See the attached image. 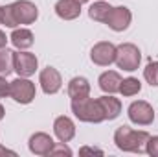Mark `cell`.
I'll return each mask as SVG.
<instances>
[{
    "label": "cell",
    "instance_id": "1",
    "mask_svg": "<svg viewBox=\"0 0 158 157\" xmlns=\"http://www.w3.org/2000/svg\"><path fill=\"white\" fill-rule=\"evenodd\" d=\"M147 131H136L129 126H119L114 133V142L123 152H143V144L147 142Z\"/></svg>",
    "mask_w": 158,
    "mask_h": 157
},
{
    "label": "cell",
    "instance_id": "2",
    "mask_svg": "<svg viewBox=\"0 0 158 157\" xmlns=\"http://www.w3.org/2000/svg\"><path fill=\"white\" fill-rule=\"evenodd\" d=\"M72 113L81 120V122H103L105 115H103V109L99 105L98 100L94 98H79V100H72Z\"/></svg>",
    "mask_w": 158,
    "mask_h": 157
},
{
    "label": "cell",
    "instance_id": "3",
    "mask_svg": "<svg viewBox=\"0 0 158 157\" xmlns=\"http://www.w3.org/2000/svg\"><path fill=\"white\" fill-rule=\"evenodd\" d=\"M140 61H142V54H140L136 44L123 43V44L116 46V65L119 69H123L127 72H132V70L138 69Z\"/></svg>",
    "mask_w": 158,
    "mask_h": 157
},
{
    "label": "cell",
    "instance_id": "4",
    "mask_svg": "<svg viewBox=\"0 0 158 157\" xmlns=\"http://www.w3.org/2000/svg\"><path fill=\"white\" fill-rule=\"evenodd\" d=\"M9 96L19 104H31L35 98V85L30 79L19 76L9 83Z\"/></svg>",
    "mask_w": 158,
    "mask_h": 157
},
{
    "label": "cell",
    "instance_id": "5",
    "mask_svg": "<svg viewBox=\"0 0 158 157\" xmlns=\"http://www.w3.org/2000/svg\"><path fill=\"white\" fill-rule=\"evenodd\" d=\"M37 57L35 54H30V52H13V70L20 76V78H28L31 74H35L37 70Z\"/></svg>",
    "mask_w": 158,
    "mask_h": 157
},
{
    "label": "cell",
    "instance_id": "6",
    "mask_svg": "<svg viewBox=\"0 0 158 157\" xmlns=\"http://www.w3.org/2000/svg\"><path fill=\"white\" fill-rule=\"evenodd\" d=\"M129 118H131V122H134V124H138V126H149V124H153V120H155V111H153V107L147 104V102H143V100H138V102H132L131 105H129Z\"/></svg>",
    "mask_w": 158,
    "mask_h": 157
},
{
    "label": "cell",
    "instance_id": "7",
    "mask_svg": "<svg viewBox=\"0 0 158 157\" xmlns=\"http://www.w3.org/2000/svg\"><path fill=\"white\" fill-rule=\"evenodd\" d=\"M90 59L99 67H109L110 63L116 61V46L112 43L101 41V43L94 44V48L90 52Z\"/></svg>",
    "mask_w": 158,
    "mask_h": 157
},
{
    "label": "cell",
    "instance_id": "8",
    "mask_svg": "<svg viewBox=\"0 0 158 157\" xmlns=\"http://www.w3.org/2000/svg\"><path fill=\"white\" fill-rule=\"evenodd\" d=\"M11 7L19 24H33L39 17L37 6L30 0H17L15 4H11Z\"/></svg>",
    "mask_w": 158,
    "mask_h": 157
},
{
    "label": "cell",
    "instance_id": "9",
    "mask_svg": "<svg viewBox=\"0 0 158 157\" xmlns=\"http://www.w3.org/2000/svg\"><path fill=\"white\" fill-rule=\"evenodd\" d=\"M131 19H132V15H131L129 7L119 6V7H112V9H110V13H109V17H107V20H105V24H107L110 30H114V32H123V30L129 28Z\"/></svg>",
    "mask_w": 158,
    "mask_h": 157
},
{
    "label": "cell",
    "instance_id": "10",
    "mask_svg": "<svg viewBox=\"0 0 158 157\" xmlns=\"http://www.w3.org/2000/svg\"><path fill=\"white\" fill-rule=\"evenodd\" d=\"M28 146H30V152L35 154V155H50V152L53 150L55 142H53V139L48 133L40 131V133H33L30 137Z\"/></svg>",
    "mask_w": 158,
    "mask_h": 157
},
{
    "label": "cell",
    "instance_id": "11",
    "mask_svg": "<svg viewBox=\"0 0 158 157\" xmlns=\"http://www.w3.org/2000/svg\"><path fill=\"white\" fill-rule=\"evenodd\" d=\"M39 83L42 87V91L46 94H55L61 85H63V79H61V74L53 69V67H46L39 76Z\"/></svg>",
    "mask_w": 158,
    "mask_h": 157
},
{
    "label": "cell",
    "instance_id": "12",
    "mask_svg": "<svg viewBox=\"0 0 158 157\" xmlns=\"http://www.w3.org/2000/svg\"><path fill=\"white\" fill-rule=\"evenodd\" d=\"M53 131L61 142H70L76 135V124L68 117H57L53 122Z\"/></svg>",
    "mask_w": 158,
    "mask_h": 157
},
{
    "label": "cell",
    "instance_id": "13",
    "mask_svg": "<svg viewBox=\"0 0 158 157\" xmlns=\"http://www.w3.org/2000/svg\"><path fill=\"white\" fill-rule=\"evenodd\" d=\"M55 13L64 20H74L81 13V4L76 0H59L55 4Z\"/></svg>",
    "mask_w": 158,
    "mask_h": 157
},
{
    "label": "cell",
    "instance_id": "14",
    "mask_svg": "<svg viewBox=\"0 0 158 157\" xmlns=\"http://www.w3.org/2000/svg\"><path fill=\"white\" fill-rule=\"evenodd\" d=\"M90 94V83L88 79L83 76H76L70 79L68 83V96L72 100H79V98H86Z\"/></svg>",
    "mask_w": 158,
    "mask_h": 157
},
{
    "label": "cell",
    "instance_id": "15",
    "mask_svg": "<svg viewBox=\"0 0 158 157\" xmlns=\"http://www.w3.org/2000/svg\"><path fill=\"white\" fill-rule=\"evenodd\" d=\"M98 102H99V105H101V109H103L105 120H114V118L119 117V113H121V102H119L118 98L107 94V96L98 98Z\"/></svg>",
    "mask_w": 158,
    "mask_h": 157
},
{
    "label": "cell",
    "instance_id": "16",
    "mask_svg": "<svg viewBox=\"0 0 158 157\" xmlns=\"http://www.w3.org/2000/svg\"><path fill=\"white\" fill-rule=\"evenodd\" d=\"M119 83H121V76L114 70H107L99 76V89L107 94H114L119 91Z\"/></svg>",
    "mask_w": 158,
    "mask_h": 157
},
{
    "label": "cell",
    "instance_id": "17",
    "mask_svg": "<svg viewBox=\"0 0 158 157\" xmlns=\"http://www.w3.org/2000/svg\"><path fill=\"white\" fill-rule=\"evenodd\" d=\"M9 39H11V43H13L15 48L26 50V48H30V46L33 44V34H31L28 28H20V30H13V34H11Z\"/></svg>",
    "mask_w": 158,
    "mask_h": 157
},
{
    "label": "cell",
    "instance_id": "18",
    "mask_svg": "<svg viewBox=\"0 0 158 157\" xmlns=\"http://www.w3.org/2000/svg\"><path fill=\"white\" fill-rule=\"evenodd\" d=\"M110 9H112V6H109L107 2H96V4H92L88 7V17L92 20L105 22L107 17H109V13H110Z\"/></svg>",
    "mask_w": 158,
    "mask_h": 157
},
{
    "label": "cell",
    "instance_id": "19",
    "mask_svg": "<svg viewBox=\"0 0 158 157\" xmlns=\"http://www.w3.org/2000/svg\"><path fill=\"white\" fill-rule=\"evenodd\" d=\"M140 91H142V83H140V79H136V78H125V79H121V83H119V92L123 96H134Z\"/></svg>",
    "mask_w": 158,
    "mask_h": 157
},
{
    "label": "cell",
    "instance_id": "20",
    "mask_svg": "<svg viewBox=\"0 0 158 157\" xmlns=\"http://www.w3.org/2000/svg\"><path fill=\"white\" fill-rule=\"evenodd\" d=\"M9 72H13V52L0 48V76H7Z\"/></svg>",
    "mask_w": 158,
    "mask_h": 157
},
{
    "label": "cell",
    "instance_id": "21",
    "mask_svg": "<svg viewBox=\"0 0 158 157\" xmlns=\"http://www.w3.org/2000/svg\"><path fill=\"white\" fill-rule=\"evenodd\" d=\"M0 22H2L4 26H7V28H17V26H19L11 6H2V7H0Z\"/></svg>",
    "mask_w": 158,
    "mask_h": 157
},
{
    "label": "cell",
    "instance_id": "22",
    "mask_svg": "<svg viewBox=\"0 0 158 157\" xmlns=\"http://www.w3.org/2000/svg\"><path fill=\"white\" fill-rule=\"evenodd\" d=\"M143 78L151 87H158V61H149L143 69Z\"/></svg>",
    "mask_w": 158,
    "mask_h": 157
},
{
    "label": "cell",
    "instance_id": "23",
    "mask_svg": "<svg viewBox=\"0 0 158 157\" xmlns=\"http://www.w3.org/2000/svg\"><path fill=\"white\" fill-rule=\"evenodd\" d=\"M145 152L153 157H158V137H149L145 142Z\"/></svg>",
    "mask_w": 158,
    "mask_h": 157
},
{
    "label": "cell",
    "instance_id": "24",
    "mask_svg": "<svg viewBox=\"0 0 158 157\" xmlns=\"http://www.w3.org/2000/svg\"><path fill=\"white\" fill-rule=\"evenodd\" d=\"M50 155H72V150L68 146H64V142H63L59 146H53V150L50 152Z\"/></svg>",
    "mask_w": 158,
    "mask_h": 157
},
{
    "label": "cell",
    "instance_id": "25",
    "mask_svg": "<svg viewBox=\"0 0 158 157\" xmlns=\"http://www.w3.org/2000/svg\"><path fill=\"white\" fill-rule=\"evenodd\" d=\"M9 83L11 81H7L4 76H0V98L9 96Z\"/></svg>",
    "mask_w": 158,
    "mask_h": 157
},
{
    "label": "cell",
    "instance_id": "26",
    "mask_svg": "<svg viewBox=\"0 0 158 157\" xmlns=\"http://www.w3.org/2000/svg\"><path fill=\"white\" fill-rule=\"evenodd\" d=\"M81 154H98V155H103L101 150H98V148H88V146L81 148Z\"/></svg>",
    "mask_w": 158,
    "mask_h": 157
},
{
    "label": "cell",
    "instance_id": "27",
    "mask_svg": "<svg viewBox=\"0 0 158 157\" xmlns=\"http://www.w3.org/2000/svg\"><path fill=\"white\" fill-rule=\"evenodd\" d=\"M6 43H7L6 34H4V32H0V48H4V46H6Z\"/></svg>",
    "mask_w": 158,
    "mask_h": 157
},
{
    "label": "cell",
    "instance_id": "28",
    "mask_svg": "<svg viewBox=\"0 0 158 157\" xmlns=\"http://www.w3.org/2000/svg\"><path fill=\"white\" fill-rule=\"evenodd\" d=\"M0 154H7V155H17L13 150H7V148H4V146H0Z\"/></svg>",
    "mask_w": 158,
    "mask_h": 157
},
{
    "label": "cell",
    "instance_id": "29",
    "mask_svg": "<svg viewBox=\"0 0 158 157\" xmlns=\"http://www.w3.org/2000/svg\"><path fill=\"white\" fill-rule=\"evenodd\" d=\"M4 115H6V111H4V107H2V105H0V120H2V118H4Z\"/></svg>",
    "mask_w": 158,
    "mask_h": 157
},
{
    "label": "cell",
    "instance_id": "30",
    "mask_svg": "<svg viewBox=\"0 0 158 157\" xmlns=\"http://www.w3.org/2000/svg\"><path fill=\"white\" fill-rule=\"evenodd\" d=\"M76 2H79V4H85V2H88V0H76Z\"/></svg>",
    "mask_w": 158,
    "mask_h": 157
}]
</instances>
